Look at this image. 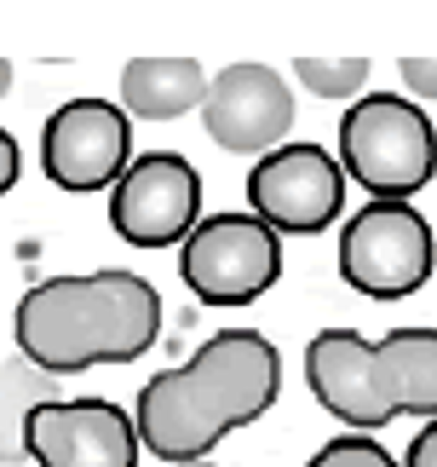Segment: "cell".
<instances>
[{"instance_id": "obj_1", "label": "cell", "mask_w": 437, "mask_h": 467, "mask_svg": "<svg viewBox=\"0 0 437 467\" xmlns=\"http://www.w3.org/2000/svg\"><path fill=\"white\" fill-rule=\"evenodd\" d=\"M17 352L52 375L133 364L161 340V295L150 277L104 265L81 277H46L17 300Z\"/></svg>"}, {"instance_id": "obj_2", "label": "cell", "mask_w": 437, "mask_h": 467, "mask_svg": "<svg viewBox=\"0 0 437 467\" xmlns=\"http://www.w3.org/2000/svg\"><path fill=\"white\" fill-rule=\"evenodd\" d=\"M305 381L311 399L345 433H380L397 416H437V329L403 323L391 335L322 329L305 347Z\"/></svg>"}, {"instance_id": "obj_3", "label": "cell", "mask_w": 437, "mask_h": 467, "mask_svg": "<svg viewBox=\"0 0 437 467\" xmlns=\"http://www.w3.org/2000/svg\"><path fill=\"white\" fill-rule=\"evenodd\" d=\"M334 161L374 202H409L437 173V128L403 93H362L340 116Z\"/></svg>"}, {"instance_id": "obj_4", "label": "cell", "mask_w": 437, "mask_h": 467, "mask_svg": "<svg viewBox=\"0 0 437 467\" xmlns=\"http://www.w3.org/2000/svg\"><path fill=\"white\" fill-rule=\"evenodd\" d=\"M178 277L202 306H253L282 277V237L248 208L202 213L178 243Z\"/></svg>"}, {"instance_id": "obj_5", "label": "cell", "mask_w": 437, "mask_h": 467, "mask_svg": "<svg viewBox=\"0 0 437 467\" xmlns=\"http://www.w3.org/2000/svg\"><path fill=\"white\" fill-rule=\"evenodd\" d=\"M437 265V237L414 202H362L340 225V277L369 300H409Z\"/></svg>"}, {"instance_id": "obj_6", "label": "cell", "mask_w": 437, "mask_h": 467, "mask_svg": "<svg viewBox=\"0 0 437 467\" xmlns=\"http://www.w3.org/2000/svg\"><path fill=\"white\" fill-rule=\"evenodd\" d=\"M345 185L334 150L311 139H288L248 168V213L265 220L277 237H322L345 213Z\"/></svg>"}, {"instance_id": "obj_7", "label": "cell", "mask_w": 437, "mask_h": 467, "mask_svg": "<svg viewBox=\"0 0 437 467\" xmlns=\"http://www.w3.org/2000/svg\"><path fill=\"white\" fill-rule=\"evenodd\" d=\"M202 220V173L178 150L133 156L109 185V231L133 248H178Z\"/></svg>"}, {"instance_id": "obj_8", "label": "cell", "mask_w": 437, "mask_h": 467, "mask_svg": "<svg viewBox=\"0 0 437 467\" xmlns=\"http://www.w3.org/2000/svg\"><path fill=\"white\" fill-rule=\"evenodd\" d=\"M133 161V121L109 99H69L41 128V173L58 191H109Z\"/></svg>"}, {"instance_id": "obj_9", "label": "cell", "mask_w": 437, "mask_h": 467, "mask_svg": "<svg viewBox=\"0 0 437 467\" xmlns=\"http://www.w3.org/2000/svg\"><path fill=\"white\" fill-rule=\"evenodd\" d=\"M202 128L218 150L230 156H253L288 145V128H294V93H288V76L270 64H225L218 76H208V99H202Z\"/></svg>"}, {"instance_id": "obj_10", "label": "cell", "mask_w": 437, "mask_h": 467, "mask_svg": "<svg viewBox=\"0 0 437 467\" xmlns=\"http://www.w3.org/2000/svg\"><path fill=\"white\" fill-rule=\"evenodd\" d=\"M24 451L35 467H138L133 410L109 399H46L24 416Z\"/></svg>"}, {"instance_id": "obj_11", "label": "cell", "mask_w": 437, "mask_h": 467, "mask_svg": "<svg viewBox=\"0 0 437 467\" xmlns=\"http://www.w3.org/2000/svg\"><path fill=\"white\" fill-rule=\"evenodd\" d=\"M133 433H138V451H150L168 467H178V462H208V451L225 444L230 421L218 416L208 387L178 364V369H156L150 381L138 387Z\"/></svg>"}, {"instance_id": "obj_12", "label": "cell", "mask_w": 437, "mask_h": 467, "mask_svg": "<svg viewBox=\"0 0 437 467\" xmlns=\"http://www.w3.org/2000/svg\"><path fill=\"white\" fill-rule=\"evenodd\" d=\"M185 369L208 387V399L218 404V416L236 427L259 421L282 392V358L259 329H218L185 358Z\"/></svg>"}, {"instance_id": "obj_13", "label": "cell", "mask_w": 437, "mask_h": 467, "mask_svg": "<svg viewBox=\"0 0 437 467\" xmlns=\"http://www.w3.org/2000/svg\"><path fill=\"white\" fill-rule=\"evenodd\" d=\"M208 69L196 58H133L121 69V110L127 121H178L202 110Z\"/></svg>"}, {"instance_id": "obj_14", "label": "cell", "mask_w": 437, "mask_h": 467, "mask_svg": "<svg viewBox=\"0 0 437 467\" xmlns=\"http://www.w3.org/2000/svg\"><path fill=\"white\" fill-rule=\"evenodd\" d=\"M294 81L317 99H362L369 58H294Z\"/></svg>"}, {"instance_id": "obj_15", "label": "cell", "mask_w": 437, "mask_h": 467, "mask_svg": "<svg viewBox=\"0 0 437 467\" xmlns=\"http://www.w3.org/2000/svg\"><path fill=\"white\" fill-rule=\"evenodd\" d=\"M305 467H397V456L380 444V433H334Z\"/></svg>"}, {"instance_id": "obj_16", "label": "cell", "mask_w": 437, "mask_h": 467, "mask_svg": "<svg viewBox=\"0 0 437 467\" xmlns=\"http://www.w3.org/2000/svg\"><path fill=\"white\" fill-rule=\"evenodd\" d=\"M403 87H409V104H437V58H403Z\"/></svg>"}, {"instance_id": "obj_17", "label": "cell", "mask_w": 437, "mask_h": 467, "mask_svg": "<svg viewBox=\"0 0 437 467\" xmlns=\"http://www.w3.org/2000/svg\"><path fill=\"white\" fill-rule=\"evenodd\" d=\"M397 467H437V416L421 421V433L409 439V456L397 462Z\"/></svg>"}, {"instance_id": "obj_18", "label": "cell", "mask_w": 437, "mask_h": 467, "mask_svg": "<svg viewBox=\"0 0 437 467\" xmlns=\"http://www.w3.org/2000/svg\"><path fill=\"white\" fill-rule=\"evenodd\" d=\"M17 173H24V150H17L12 128H0V196L17 185Z\"/></svg>"}, {"instance_id": "obj_19", "label": "cell", "mask_w": 437, "mask_h": 467, "mask_svg": "<svg viewBox=\"0 0 437 467\" xmlns=\"http://www.w3.org/2000/svg\"><path fill=\"white\" fill-rule=\"evenodd\" d=\"M12 81H17V69H12L6 58H0V99H6V93H12Z\"/></svg>"}, {"instance_id": "obj_20", "label": "cell", "mask_w": 437, "mask_h": 467, "mask_svg": "<svg viewBox=\"0 0 437 467\" xmlns=\"http://www.w3.org/2000/svg\"><path fill=\"white\" fill-rule=\"evenodd\" d=\"M178 467H213V462H178Z\"/></svg>"}]
</instances>
